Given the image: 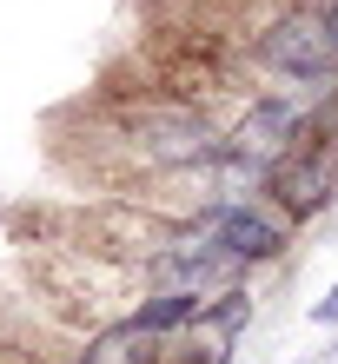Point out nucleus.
Listing matches in <instances>:
<instances>
[{
  "mask_svg": "<svg viewBox=\"0 0 338 364\" xmlns=\"http://www.w3.org/2000/svg\"><path fill=\"white\" fill-rule=\"evenodd\" d=\"M245 60H252L265 80L299 87V93L338 87V40H332V27H325L319 0H279V7H265V14L245 27Z\"/></svg>",
  "mask_w": 338,
  "mask_h": 364,
  "instance_id": "nucleus-1",
  "label": "nucleus"
},
{
  "mask_svg": "<svg viewBox=\"0 0 338 364\" xmlns=\"http://www.w3.org/2000/svg\"><path fill=\"white\" fill-rule=\"evenodd\" d=\"M179 225H193L199 252H213V259L226 272H239V278H259L272 265H285L292 259V239H299L259 192H252V199H213V205L186 212Z\"/></svg>",
  "mask_w": 338,
  "mask_h": 364,
  "instance_id": "nucleus-2",
  "label": "nucleus"
},
{
  "mask_svg": "<svg viewBox=\"0 0 338 364\" xmlns=\"http://www.w3.org/2000/svg\"><path fill=\"white\" fill-rule=\"evenodd\" d=\"M259 199L279 212L292 232L319 225L325 212L338 205V146H332V139H299V146H285V153L265 166Z\"/></svg>",
  "mask_w": 338,
  "mask_h": 364,
  "instance_id": "nucleus-3",
  "label": "nucleus"
},
{
  "mask_svg": "<svg viewBox=\"0 0 338 364\" xmlns=\"http://www.w3.org/2000/svg\"><path fill=\"white\" fill-rule=\"evenodd\" d=\"M319 93H325V87H319ZM305 113H312V93H299V87H272V93H245V106H239L232 119H219V126H226V139L239 146L245 159L272 166L285 146L305 139Z\"/></svg>",
  "mask_w": 338,
  "mask_h": 364,
  "instance_id": "nucleus-4",
  "label": "nucleus"
},
{
  "mask_svg": "<svg viewBox=\"0 0 338 364\" xmlns=\"http://www.w3.org/2000/svg\"><path fill=\"white\" fill-rule=\"evenodd\" d=\"M73 358H80V364H159V358H166V338L139 331L126 311H107V318H93V325L80 331Z\"/></svg>",
  "mask_w": 338,
  "mask_h": 364,
  "instance_id": "nucleus-5",
  "label": "nucleus"
},
{
  "mask_svg": "<svg viewBox=\"0 0 338 364\" xmlns=\"http://www.w3.org/2000/svg\"><path fill=\"white\" fill-rule=\"evenodd\" d=\"M312 325H338V285L319 298V305H312Z\"/></svg>",
  "mask_w": 338,
  "mask_h": 364,
  "instance_id": "nucleus-6",
  "label": "nucleus"
},
{
  "mask_svg": "<svg viewBox=\"0 0 338 364\" xmlns=\"http://www.w3.org/2000/svg\"><path fill=\"white\" fill-rule=\"evenodd\" d=\"M319 14H325V27H332V40H338V0H319Z\"/></svg>",
  "mask_w": 338,
  "mask_h": 364,
  "instance_id": "nucleus-7",
  "label": "nucleus"
},
{
  "mask_svg": "<svg viewBox=\"0 0 338 364\" xmlns=\"http://www.w3.org/2000/svg\"><path fill=\"white\" fill-rule=\"evenodd\" d=\"M60 364H80V358H60Z\"/></svg>",
  "mask_w": 338,
  "mask_h": 364,
  "instance_id": "nucleus-8",
  "label": "nucleus"
}]
</instances>
